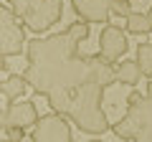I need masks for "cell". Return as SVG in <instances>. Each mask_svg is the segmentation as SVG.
<instances>
[{"label":"cell","instance_id":"obj_5","mask_svg":"<svg viewBox=\"0 0 152 142\" xmlns=\"http://www.w3.org/2000/svg\"><path fill=\"white\" fill-rule=\"evenodd\" d=\"M38 122L36 102L23 99V102H3V130L8 127H20V130H33Z\"/></svg>","mask_w":152,"mask_h":142},{"label":"cell","instance_id":"obj_11","mask_svg":"<svg viewBox=\"0 0 152 142\" xmlns=\"http://www.w3.org/2000/svg\"><path fill=\"white\" fill-rule=\"evenodd\" d=\"M124 20H127V33H132V36H147V33H152L150 13H134L132 10Z\"/></svg>","mask_w":152,"mask_h":142},{"label":"cell","instance_id":"obj_8","mask_svg":"<svg viewBox=\"0 0 152 142\" xmlns=\"http://www.w3.org/2000/svg\"><path fill=\"white\" fill-rule=\"evenodd\" d=\"M71 8L86 23H109L112 15V0H71Z\"/></svg>","mask_w":152,"mask_h":142},{"label":"cell","instance_id":"obj_4","mask_svg":"<svg viewBox=\"0 0 152 142\" xmlns=\"http://www.w3.org/2000/svg\"><path fill=\"white\" fill-rule=\"evenodd\" d=\"M28 140H33V142H71L74 140V132H71L69 117L58 114V112L38 117V122L31 130Z\"/></svg>","mask_w":152,"mask_h":142},{"label":"cell","instance_id":"obj_2","mask_svg":"<svg viewBox=\"0 0 152 142\" xmlns=\"http://www.w3.org/2000/svg\"><path fill=\"white\" fill-rule=\"evenodd\" d=\"M114 135L129 142H152V97L140 91H129L127 112L117 124H112Z\"/></svg>","mask_w":152,"mask_h":142},{"label":"cell","instance_id":"obj_12","mask_svg":"<svg viewBox=\"0 0 152 142\" xmlns=\"http://www.w3.org/2000/svg\"><path fill=\"white\" fill-rule=\"evenodd\" d=\"M137 64H140L142 76L152 79V41L150 43H140L137 46Z\"/></svg>","mask_w":152,"mask_h":142},{"label":"cell","instance_id":"obj_9","mask_svg":"<svg viewBox=\"0 0 152 142\" xmlns=\"http://www.w3.org/2000/svg\"><path fill=\"white\" fill-rule=\"evenodd\" d=\"M31 86L26 79V74H13V76H5L0 89H3V102H15L18 97L26 94V89Z\"/></svg>","mask_w":152,"mask_h":142},{"label":"cell","instance_id":"obj_14","mask_svg":"<svg viewBox=\"0 0 152 142\" xmlns=\"http://www.w3.org/2000/svg\"><path fill=\"white\" fill-rule=\"evenodd\" d=\"M3 140L20 142V140H26V130H20V127H8V130H3Z\"/></svg>","mask_w":152,"mask_h":142},{"label":"cell","instance_id":"obj_6","mask_svg":"<svg viewBox=\"0 0 152 142\" xmlns=\"http://www.w3.org/2000/svg\"><path fill=\"white\" fill-rule=\"evenodd\" d=\"M61 13H64V0H41L36 10L23 18V23H26L28 31L43 33V31H48L53 23L61 20Z\"/></svg>","mask_w":152,"mask_h":142},{"label":"cell","instance_id":"obj_15","mask_svg":"<svg viewBox=\"0 0 152 142\" xmlns=\"http://www.w3.org/2000/svg\"><path fill=\"white\" fill-rule=\"evenodd\" d=\"M147 94H150V97H152V79H150V81H147Z\"/></svg>","mask_w":152,"mask_h":142},{"label":"cell","instance_id":"obj_3","mask_svg":"<svg viewBox=\"0 0 152 142\" xmlns=\"http://www.w3.org/2000/svg\"><path fill=\"white\" fill-rule=\"evenodd\" d=\"M20 23L23 20L15 15V10L5 3L0 10V51L8 59L23 53V48H26V31Z\"/></svg>","mask_w":152,"mask_h":142},{"label":"cell","instance_id":"obj_10","mask_svg":"<svg viewBox=\"0 0 152 142\" xmlns=\"http://www.w3.org/2000/svg\"><path fill=\"white\" fill-rule=\"evenodd\" d=\"M140 76H142V71H140L137 59H127V61H122L117 66V81L124 84V86H137Z\"/></svg>","mask_w":152,"mask_h":142},{"label":"cell","instance_id":"obj_7","mask_svg":"<svg viewBox=\"0 0 152 142\" xmlns=\"http://www.w3.org/2000/svg\"><path fill=\"white\" fill-rule=\"evenodd\" d=\"M129 43H127V33L122 31L119 26H112V23H104L102 36H99V53L104 56L107 61H117L127 53Z\"/></svg>","mask_w":152,"mask_h":142},{"label":"cell","instance_id":"obj_16","mask_svg":"<svg viewBox=\"0 0 152 142\" xmlns=\"http://www.w3.org/2000/svg\"><path fill=\"white\" fill-rule=\"evenodd\" d=\"M147 13H150V18H152V8H150V10H147Z\"/></svg>","mask_w":152,"mask_h":142},{"label":"cell","instance_id":"obj_1","mask_svg":"<svg viewBox=\"0 0 152 142\" xmlns=\"http://www.w3.org/2000/svg\"><path fill=\"white\" fill-rule=\"evenodd\" d=\"M89 38V23H71L61 33L33 38L28 43L26 79L36 94L48 99L51 109L69 117L86 135L112 130L102 109L107 86L117 81V69L102 53H81L79 46Z\"/></svg>","mask_w":152,"mask_h":142},{"label":"cell","instance_id":"obj_13","mask_svg":"<svg viewBox=\"0 0 152 142\" xmlns=\"http://www.w3.org/2000/svg\"><path fill=\"white\" fill-rule=\"evenodd\" d=\"M129 13H132L129 0H112V15H117V18H127Z\"/></svg>","mask_w":152,"mask_h":142}]
</instances>
